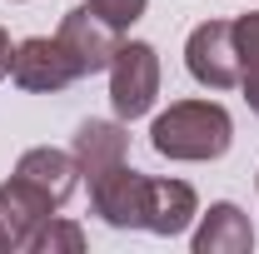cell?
Returning <instances> with one entry per match:
<instances>
[{
    "label": "cell",
    "mask_w": 259,
    "mask_h": 254,
    "mask_svg": "<svg viewBox=\"0 0 259 254\" xmlns=\"http://www.w3.org/2000/svg\"><path fill=\"white\" fill-rule=\"evenodd\" d=\"M150 145L164 159L204 164V159H220L234 145V120H229L225 105H214V100H175L164 115H155Z\"/></svg>",
    "instance_id": "cell-1"
},
{
    "label": "cell",
    "mask_w": 259,
    "mask_h": 254,
    "mask_svg": "<svg viewBox=\"0 0 259 254\" xmlns=\"http://www.w3.org/2000/svg\"><path fill=\"white\" fill-rule=\"evenodd\" d=\"M160 95V55L150 40H120L110 60V105L115 120H140Z\"/></svg>",
    "instance_id": "cell-2"
},
{
    "label": "cell",
    "mask_w": 259,
    "mask_h": 254,
    "mask_svg": "<svg viewBox=\"0 0 259 254\" xmlns=\"http://www.w3.org/2000/svg\"><path fill=\"white\" fill-rule=\"evenodd\" d=\"M120 35H125V30H120V25H110L95 5L85 0V5L65 10V20H60V30H55V40L65 45L70 65H75V70H80V80H85V75L110 70L115 50H120Z\"/></svg>",
    "instance_id": "cell-3"
},
{
    "label": "cell",
    "mask_w": 259,
    "mask_h": 254,
    "mask_svg": "<svg viewBox=\"0 0 259 254\" xmlns=\"http://www.w3.org/2000/svg\"><path fill=\"white\" fill-rule=\"evenodd\" d=\"M185 70L204 90L239 85V50H234V20H204L185 40Z\"/></svg>",
    "instance_id": "cell-4"
},
{
    "label": "cell",
    "mask_w": 259,
    "mask_h": 254,
    "mask_svg": "<svg viewBox=\"0 0 259 254\" xmlns=\"http://www.w3.org/2000/svg\"><path fill=\"white\" fill-rule=\"evenodd\" d=\"M10 80H15L20 90H35V95H60L65 85L80 80V70L70 65V55H65L60 40H50V35H30V40L15 45Z\"/></svg>",
    "instance_id": "cell-5"
},
{
    "label": "cell",
    "mask_w": 259,
    "mask_h": 254,
    "mask_svg": "<svg viewBox=\"0 0 259 254\" xmlns=\"http://www.w3.org/2000/svg\"><path fill=\"white\" fill-rule=\"evenodd\" d=\"M145 180L150 175H140V170H130V164H115V170H105L90 180V204H95V215L110 229H145Z\"/></svg>",
    "instance_id": "cell-6"
},
{
    "label": "cell",
    "mask_w": 259,
    "mask_h": 254,
    "mask_svg": "<svg viewBox=\"0 0 259 254\" xmlns=\"http://www.w3.org/2000/svg\"><path fill=\"white\" fill-rule=\"evenodd\" d=\"M50 215H55V199L25 185L20 175L10 185H0V254H20Z\"/></svg>",
    "instance_id": "cell-7"
},
{
    "label": "cell",
    "mask_w": 259,
    "mask_h": 254,
    "mask_svg": "<svg viewBox=\"0 0 259 254\" xmlns=\"http://www.w3.org/2000/svg\"><path fill=\"white\" fill-rule=\"evenodd\" d=\"M194 215H199V199L185 180H145V229L150 234L175 239L190 229Z\"/></svg>",
    "instance_id": "cell-8"
},
{
    "label": "cell",
    "mask_w": 259,
    "mask_h": 254,
    "mask_svg": "<svg viewBox=\"0 0 259 254\" xmlns=\"http://www.w3.org/2000/svg\"><path fill=\"white\" fill-rule=\"evenodd\" d=\"M70 155L80 164V175H105L115 164H125L130 155V135H125V120H85L70 140Z\"/></svg>",
    "instance_id": "cell-9"
},
{
    "label": "cell",
    "mask_w": 259,
    "mask_h": 254,
    "mask_svg": "<svg viewBox=\"0 0 259 254\" xmlns=\"http://www.w3.org/2000/svg\"><path fill=\"white\" fill-rule=\"evenodd\" d=\"M190 244H194V254H249L254 249V224H249V215H244L239 204L220 199V204H209V215L199 220Z\"/></svg>",
    "instance_id": "cell-10"
},
{
    "label": "cell",
    "mask_w": 259,
    "mask_h": 254,
    "mask_svg": "<svg viewBox=\"0 0 259 254\" xmlns=\"http://www.w3.org/2000/svg\"><path fill=\"white\" fill-rule=\"evenodd\" d=\"M15 175H20L25 185H35L40 194H50L55 209H60L65 199L75 194V185H80V164H75V155H70V150H50V145L25 150L20 164H15Z\"/></svg>",
    "instance_id": "cell-11"
},
{
    "label": "cell",
    "mask_w": 259,
    "mask_h": 254,
    "mask_svg": "<svg viewBox=\"0 0 259 254\" xmlns=\"http://www.w3.org/2000/svg\"><path fill=\"white\" fill-rule=\"evenodd\" d=\"M25 249L30 254H80L85 249V229H80L75 220H55V215H50V220L30 234Z\"/></svg>",
    "instance_id": "cell-12"
},
{
    "label": "cell",
    "mask_w": 259,
    "mask_h": 254,
    "mask_svg": "<svg viewBox=\"0 0 259 254\" xmlns=\"http://www.w3.org/2000/svg\"><path fill=\"white\" fill-rule=\"evenodd\" d=\"M234 50H239V85H259V10L234 20Z\"/></svg>",
    "instance_id": "cell-13"
},
{
    "label": "cell",
    "mask_w": 259,
    "mask_h": 254,
    "mask_svg": "<svg viewBox=\"0 0 259 254\" xmlns=\"http://www.w3.org/2000/svg\"><path fill=\"white\" fill-rule=\"evenodd\" d=\"M90 5H95V10L105 15V20H110V25L130 30V25L145 15V5H150V0H90Z\"/></svg>",
    "instance_id": "cell-14"
},
{
    "label": "cell",
    "mask_w": 259,
    "mask_h": 254,
    "mask_svg": "<svg viewBox=\"0 0 259 254\" xmlns=\"http://www.w3.org/2000/svg\"><path fill=\"white\" fill-rule=\"evenodd\" d=\"M10 60H15V45H10V35L0 30V80L10 75Z\"/></svg>",
    "instance_id": "cell-15"
},
{
    "label": "cell",
    "mask_w": 259,
    "mask_h": 254,
    "mask_svg": "<svg viewBox=\"0 0 259 254\" xmlns=\"http://www.w3.org/2000/svg\"><path fill=\"white\" fill-rule=\"evenodd\" d=\"M244 100H249V110L259 115V85H244Z\"/></svg>",
    "instance_id": "cell-16"
}]
</instances>
